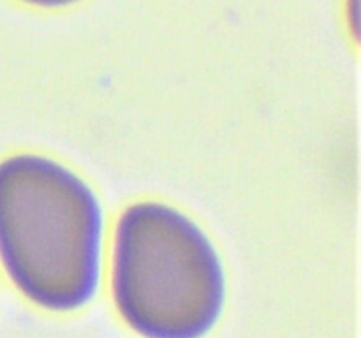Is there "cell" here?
<instances>
[{"label": "cell", "mask_w": 361, "mask_h": 338, "mask_svg": "<svg viewBox=\"0 0 361 338\" xmlns=\"http://www.w3.org/2000/svg\"><path fill=\"white\" fill-rule=\"evenodd\" d=\"M102 210L71 169L34 154L0 161V263L35 305L71 312L101 278Z\"/></svg>", "instance_id": "cell-1"}, {"label": "cell", "mask_w": 361, "mask_h": 338, "mask_svg": "<svg viewBox=\"0 0 361 338\" xmlns=\"http://www.w3.org/2000/svg\"><path fill=\"white\" fill-rule=\"evenodd\" d=\"M23 2L34 4V6H41V7H63V6H71V4L80 2V0H23Z\"/></svg>", "instance_id": "cell-3"}, {"label": "cell", "mask_w": 361, "mask_h": 338, "mask_svg": "<svg viewBox=\"0 0 361 338\" xmlns=\"http://www.w3.org/2000/svg\"><path fill=\"white\" fill-rule=\"evenodd\" d=\"M111 285L120 315L145 338H203L224 308L217 250L196 222L155 201L120 215Z\"/></svg>", "instance_id": "cell-2"}]
</instances>
